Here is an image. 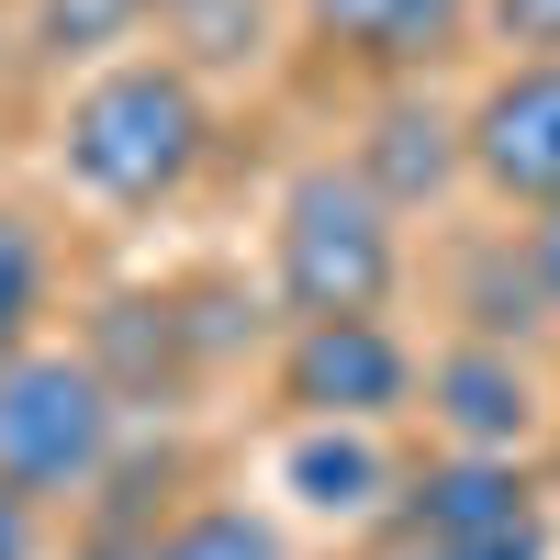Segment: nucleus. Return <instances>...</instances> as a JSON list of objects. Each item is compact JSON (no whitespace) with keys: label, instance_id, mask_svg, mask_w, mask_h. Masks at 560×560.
Returning <instances> with one entry per match:
<instances>
[{"label":"nucleus","instance_id":"dca6fc26","mask_svg":"<svg viewBox=\"0 0 560 560\" xmlns=\"http://www.w3.org/2000/svg\"><path fill=\"white\" fill-rule=\"evenodd\" d=\"M382 560H549V516L493 527V538H382Z\"/></svg>","mask_w":560,"mask_h":560},{"label":"nucleus","instance_id":"2eb2a0df","mask_svg":"<svg viewBox=\"0 0 560 560\" xmlns=\"http://www.w3.org/2000/svg\"><path fill=\"white\" fill-rule=\"evenodd\" d=\"M34 348H45V236H34V213L0 202V370Z\"/></svg>","mask_w":560,"mask_h":560},{"label":"nucleus","instance_id":"39448f33","mask_svg":"<svg viewBox=\"0 0 560 560\" xmlns=\"http://www.w3.org/2000/svg\"><path fill=\"white\" fill-rule=\"evenodd\" d=\"M471 179L516 213L560 202V57H516L471 102Z\"/></svg>","mask_w":560,"mask_h":560},{"label":"nucleus","instance_id":"1a4fd4ad","mask_svg":"<svg viewBox=\"0 0 560 560\" xmlns=\"http://www.w3.org/2000/svg\"><path fill=\"white\" fill-rule=\"evenodd\" d=\"M314 45H337V57L382 68V79H427L459 34L482 23V0H292Z\"/></svg>","mask_w":560,"mask_h":560},{"label":"nucleus","instance_id":"7ed1b4c3","mask_svg":"<svg viewBox=\"0 0 560 560\" xmlns=\"http://www.w3.org/2000/svg\"><path fill=\"white\" fill-rule=\"evenodd\" d=\"M113 427H124V393L102 382L90 348H34L0 370V482L23 504H79L113 471Z\"/></svg>","mask_w":560,"mask_h":560},{"label":"nucleus","instance_id":"a211bd4d","mask_svg":"<svg viewBox=\"0 0 560 560\" xmlns=\"http://www.w3.org/2000/svg\"><path fill=\"white\" fill-rule=\"evenodd\" d=\"M516 258H527V280H538V303H549V325H560V202L516 224Z\"/></svg>","mask_w":560,"mask_h":560},{"label":"nucleus","instance_id":"f257e3e1","mask_svg":"<svg viewBox=\"0 0 560 560\" xmlns=\"http://www.w3.org/2000/svg\"><path fill=\"white\" fill-rule=\"evenodd\" d=\"M213 158V102L179 57H113L68 90L57 113V168L113 213H158L191 191V168Z\"/></svg>","mask_w":560,"mask_h":560},{"label":"nucleus","instance_id":"f03ea898","mask_svg":"<svg viewBox=\"0 0 560 560\" xmlns=\"http://www.w3.org/2000/svg\"><path fill=\"white\" fill-rule=\"evenodd\" d=\"M269 292L292 325H359L404 292V213L370 191L348 158H314L292 168L269 224Z\"/></svg>","mask_w":560,"mask_h":560},{"label":"nucleus","instance_id":"f3484780","mask_svg":"<svg viewBox=\"0 0 560 560\" xmlns=\"http://www.w3.org/2000/svg\"><path fill=\"white\" fill-rule=\"evenodd\" d=\"M482 34L516 57H560V0H482Z\"/></svg>","mask_w":560,"mask_h":560},{"label":"nucleus","instance_id":"423d86ee","mask_svg":"<svg viewBox=\"0 0 560 560\" xmlns=\"http://www.w3.org/2000/svg\"><path fill=\"white\" fill-rule=\"evenodd\" d=\"M348 168H359L393 213H427V202H448L459 179H471V113H448L427 79H393L382 102H370Z\"/></svg>","mask_w":560,"mask_h":560},{"label":"nucleus","instance_id":"6e6552de","mask_svg":"<svg viewBox=\"0 0 560 560\" xmlns=\"http://www.w3.org/2000/svg\"><path fill=\"white\" fill-rule=\"evenodd\" d=\"M538 516L549 504L527 482V459H471V448L415 459L393 493V538H493V527H538Z\"/></svg>","mask_w":560,"mask_h":560},{"label":"nucleus","instance_id":"20e7f679","mask_svg":"<svg viewBox=\"0 0 560 560\" xmlns=\"http://www.w3.org/2000/svg\"><path fill=\"white\" fill-rule=\"evenodd\" d=\"M415 393H427V370H415V348L382 314L292 325V337H280V404H292L303 427H382V415H404Z\"/></svg>","mask_w":560,"mask_h":560},{"label":"nucleus","instance_id":"0eeeda50","mask_svg":"<svg viewBox=\"0 0 560 560\" xmlns=\"http://www.w3.org/2000/svg\"><path fill=\"white\" fill-rule=\"evenodd\" d=\"M427 415H438V438L448 448H471V459H516L538 438V370L516 348H493V337H459L427 359Z\"/></svg>","mask_w":560,"mask_h":560},{"label":"nucleus","instance_id":"f8f14e48","mask_svg":"<svg viewBox=\"0 0 560 560\" xmlns=\"http://www.w3.org/2000/svg\"><path fill=\"white\" fill-rule=\"evenodd\" d=\"M158 57L179 68H258L269 57V0H158Z\"/></svg>","mask_w":560,"mask_h":560},{"label":"nucleus","instance_id":"4468645a","mask_svg":"<svg viewBox=\"0 0 560 560\" xmlns=\"http://www.w3.org/2000/svg\"><path fill=\"white\" fill-rule=\"evenodd\" d=\"M459 325H471V337H493V348H516L527 325H549V303H538V280H527L516 236L471 258V280H459Z\"/></svg>","mask_w":560,"mask_h":560},{"label":"nucleus","instance_id":"9b49d317","mask_svg":"<svg viewBox=\"0 0 560 560\" xmlns=\"http://www.w3.org/2000/svg\"><path fill=\"white\" fill-rule=\"evenodd\" d=\"M147 23H158V0H23V57L34 68H113Z\"/></svg>","mask_w":560,"mask_h":560},{"label":"nucleus","instance_id":"ddd939ff","mask_svg":"<svg viewBox=\"0 0 560 560\" xmlns=\"http://www.w3.org/2000/svg\"><path fill=\"white\" fill-rule=\"evenodd\" d=\"M135 560H292V549H280V527L258 504H191V516H168Z\"/></svg>","mask_w":560,"mask_h":560},{"label":"nucleus","instance_id":"6ab92c4d","mask_svg":"<svg viewBox=\"0 0 560 560\" xmlns=\"http://www.w3.org/2000/svg\"><path fill=\"white\" fill-rule=\"evenodd\" d=\"M34 516H45V504H23L12 482H0V560H34V549H45V527H34Z\"/></svg>","mask_w":560,"mask_h":560},{"label":"nucleus","instance_id":"9d476101","mask_svg":"<svg viewBox=\"0 0 560 560\" xmlns=\"http://www.w3.org/2000/svg\"><path fill=\"white\" fill-rule=\"evenodd\" d=\"M280 482L314 516H393V459L370 448V427H303L280 448Z\"/></svg>","mask_w":560,"mask_h":560}]
</instances>
